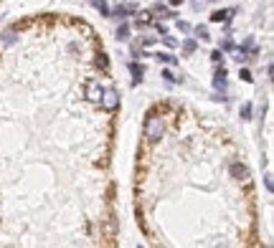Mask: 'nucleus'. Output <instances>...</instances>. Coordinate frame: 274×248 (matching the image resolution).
<instances>
[{"mask_svg": "<svg viewBox=\"0 0 274 248\" xmlns=\"http://www.w3.org/2000/svg\"><path fill=\"white\" fill-rule=\"evenodd\" d=\"M163 132H165L163 117H158V114L147 117V122H145V137H147V142H158L163 137Z\"/></svg>", "mask_w": 274, "mask_h": 248, "instance_id": "nucleus-1", "label": "nucleus"}, {"mask_svg": "<svg viewBox=\"0 0 274 248\" xmlns=\"http://www.w3.org/2000/svg\"><path fill=\"white\" fill-rule=\"evenodd\" d=\"M107 111H114L119 106V92H114V89H104V94H102V101H99Z\"/></svg>", "mask_w": 274, "mask_h": 248, "instance_id": "nucleus-2", "label": "nucleus"}, {"mask_svg": "<svg viewBox=\"0 0 274 248\" xmlns=\"http://www.w3.org/2000/svg\"><path fill=\"white\" fill-rule=\"evenodd\" d=\"M102 94H104V86H102L99 81H89V84H87V99H89L92 104H99V101H102Z\"/></svg>", "mask_w": 274, "mask_h": 248, "instance_id": "nucleus-3", "label": "nucleus"}, {"mask_svg": "<svg viewBox=\"0 0 274 248\" xmlns=\"http://www.w3.org/2000/svg\"><path fill=\"white\" fill-rule=\"evenodd\" d=\"M132 13H137V8H135L132 3H124V5H117L114 10H110V18L124 20V18H127V15H132Z\"/></svg>", "mask_w": 274, "mask_h": 248, "instance_id": "nucleus-4", "label": "nucleus"}, {"mask_svg": "<svg viewBox=\"0 0 274 248\" xmlns=\"http://www.w3.org/2000/svg\"><path fill=\"white\" fill-rule=\"evenodd\" d=\"M15 41H18V31H15V28H8V31H3V36H0V46L10 49Z\"/></svg>", "mask_w": 274, "mask_h": 248, "instance_id": "nucleus-5", "label": "nucleus"}, {"mask_svg": "<svg viewBox=\"0 0 274 248\" xmlns=\"http://www.w3.org/2000/svg\"><path fill=\"white\" fill-rule=\"evenodd\" d=\"M231 15H236V8H231V10H214V13H211V23H223V20H228Z\"/></svg>", "mask_w": 274, "mask_h": 248, "instance_id": "nucleus-6", "label": "nucleus"}, {"mask_svg": "<svg viewBox=\"0 0 274 248\" xmlns=\"http://www.w3.org/2000/svg\"><path fill=\"white\" fill-rule=\"evenodd\" d=\"M231 175H234L236 180H241V183H246V180H249V167L234 162V165H231Z\"/></svg>", "mask_w": 274, "mask_h": 248, "instance_id": "nucleus-7", "label": "nucleus"}, {"mask_svg": "<svg viewBox=\"0 0 274 248\" xmlns=\"http://www.w3.org/2000/svg\"><path fill=\"white\" fill-rule=\"evenodd\" d=\"M214 86L219 89V92H223V89H226V69H223V66H221V69L216 71V76H214Z\"/></svg>", "mask_w": 274, "mask_h": 248, "instance_id": "nucleus-8", "label": "nucleus"}, {"mask_svg": "<svg viewBox=\"0 0 274 248\" xmlns=\"http://www.w3.org/2000/svg\"><path fill=\"white\" fill-rule=\"evenodd\" d=\"M127 69H130V74H132V84H140V81H142V74H145V69H142V66H137L135 61L127 66Z\"/></svg>", "mask_w": 274, "mask_h": 248, "instance_id": "nucleus-9", "label": "nucleus"}, {"mask_svg": "<svg viewBox=\"0 0 274 248\" xmlns=\"http://www.w3.org/2000/svg\"><path fill=\"white\" fill-rule=\"evenodd\" d=\"M155 58H158V61H163V63H170V66H175V63H178V58H175L173 53H155Z\"/></svg>", "mask_w": 274, "mask_h": 248, "instance_id": "nucleus-10", "label": "nucleus"}, {"mask_svg": "<svg viewBox=\"0 0 274 248\" xmlns=\"http://www.w3.org/2000/svg\"><path fill=\"white\" fill-rule=\"evenodd\" d=\"M127 38H130V26L122 23V26L117 28V41H127Z\"/></svg>", "mask_w": 274, "mask_h": 248, "instance_id": "nucleus-11", "label": "nucleus"}, {"mask_svg": "<svg viewBox=\"0 0 274 248\" xmlns=\"http://www.w3.org/2000/svg\"><path fill=\"white\" fill-rule=\"evenodd\" d=\"M92 3H94V8H97L102 15H107V18H110V5L104 3V0H92Z\"/></svg>", "mask_w": 274, "mask_h": 248, "instance_id": "nucleus-12", "label": "nucleus"}, {"mask_svg": "<svg viewBox=\"0 0 274 248\" xmlns=\"http://www.w3.org/2000/svg\"><path fill=\"white\" fill-rule=\"evenodd\" d=\"M196 49H198V43H196L193 38H185V41H183V51H185V53H193Z\"/></svg>", "mask_w": 274, "mask_h": 248, "instance_id": "nucleus-13", "label": "nucleus"}, {"mask_svg": "<svg viewBox=\"0 0 274 248\" xmlns=\"http://www.w3.org/2000/svg\"><path fill=\"white\" fill-rule=\"evenodd\" d=\"M160 76H163V79H165L167 84H175V81H183V79H180V76H175V74H173L170 69H165V71H163Z\"/></svg>", "mask_w": 274, "mask_h": 248, "instance_id": "nucleus-14", "label": "nucleus"}, {"mask_svg": "<svg viewBox=\"0 0 274 248\" xmlns=\"http://www.w3.org/2000/svg\"><path fill=\"white\" fill-rule=\"evenodd\" d=\"M153 13H158L160 18H173V13H167L163 3H155V8H153Z\"/></svg>", "mask_w": 274, "mask_h": 248, "instance_id": "nucleus-15", "label": "nucleus"}, {"mask_svg": "<svg viewBox=\"0 0 274 248\" xmlns=\"http://www.w3.org/2000/svg\"><path fill=\"white\" fill-rule=\"evenodd\" d=\"M163 43H165L167 49H175V46H178V41H175L173 36H167V33H163Z\"/></svg>", "mask_w": 274, "mask_h": 248, "instance_id": "nucleus-16", "label": "nucleus"}, {"mask_svg": "<svg viewBox=\"0 0 274 248\" xmlns=\"http://www.w3.org/2000/svg\"><path fill=\"white\" fill-rule=\"evenodd\" d=\"M236 46H234V41H231V38H223L221 41V51H234Z\"/></svg>", "mask_w": 274, "mask_h": 248, "instance_id": "nucleus-17", "label": "nucleus"}, {"mask_svg": "<svg viewBox=\"0 0 274 248\" xmlns=\"http://www.w3.org/2000/svg\"><path fill=\"white\" fill-rule=\"evenodd\" d=\"M241 119H251V104H241Z\"/></svg>", "mask_w": 274, "mask_h": 248, "instance_id": "nucleus-18", "label": "nucleus"}, {"mask_svg": "<svg viewBox=\"0 0 274 248\" xmlns=\"http://www.w3.org/2000/svg\"><path fill=\"white\" fill-rule=\"evenodd\" d=\"M178 31L180 33H191L193 28H191V23H185V20H178Z\"/></svg>", "mask_w": 274, "mask_h": 248, "instance_id": "nucleus-19", "label": "nucleus"}, {"mask_svg": "<svg viewBox=\"0 0 274 248\" xmlns=\"http://www.w3.org/2000/svg\"><path fill=\"white\" fill-rule=\"evenodd\" d=\"M241 51H254V38H246L244 46H241Z\"/></svg>", "mask_w": 274, "mask_h": 248, "instance_id": "nucleus-20", "label": "nucleus"}, {"mask_svg": "<svg viewBox=\"0 0 274 248\" xmlns=\"http://www.w3.org/2000/svg\"><path fill=\"white\" fill-rule=\"evenodd\" d=\"M196 36H198L201 41H208V31H206V28H201V26L196 28Z\"/></svg>", "mask_w": 274, "mask_h": 248, "instance_id": "nucleus-21", "label": "nucleus"}, {"mask_svg": "<svg viewBox=\"0 0 274 248\" xmlns=\"http://www.w3.org/2000/svg\"><path fill=\"white\" fill-rule=\"evenodd\" d=\"M99 66H102V69H104V71H107V69H110V58H107V56H104V53L99 56Z\"/></svg>", "mask_w": 274, "mask_h": 248, "instance_id": "nucleus-22", "label": "nucleus"}, {"mask_svg": "<svg viewBox=\"0 0 274 248\" xmlns=\"http://www.w3.org/2000/svg\"><path fill=\"white\" fill-rule=\"evenodd\" d=\"M153 43H155V36H145L142 38V46H153Z\"/></svg>", "mask_w": 274, "mask_h": 248, "instance_id": "nucleus-23", "label": "nucleus"}, {"mask_svg": "<svg viewBox=\"0 0 274 248\" xmlns=\"http://www.w3.org/2000/svg\"><path fill=\"white\" fill-rule=\"evenodd\" d=\"M241 79H244V81H251L254 76H251V71H249V69H241Z\"/></svg>", "mask_w": 274, "mask_h": 248, "instance_id": "nucleus-24", "label": "nucleus"}, {"mask_svg": "<svg viewBox=\"0 0 274 248\" xmlns=\"http://www.w3.org/2000/svg\"><path fill=\"white\" fill-rule=\"evenodd\" d=\"M211 58H214V61H216V63H219V61H221V58H223V53H221V51H214V53H211Z\"/></svg>", "mask_w": 274, "mask_h": 248, "instance_id": "nucleus-25", "label": "nucleus"}, {"mask_svg": "<svg viewBox=\"0 0 274 248\" xmlns=\"http://www.w3.org/2000/svg\"><path fill=\"white\" fill-rule=\"evenodd\" d=\"M203 5H206V0H193V8H196V10H201Z\"/></svg>", "mask_w": 274, "mask_h": 248, "instance_id": "nucleus-26", "label": "nucleus"}, {"mask_svg": "<svg viewBox=\"0 0 274 248\" xmlns=\"http://www.w3.org/2000/svg\"><path fill=\"white\" fill-rule=\"evenodd\" d=\"M264 185H267V190L272 193V175H267V177H264Z\"/></svg>", "mask_w": 274, "mask_h": 248, "instance_id": "nucleus-27", "label": "nucleus"}, {"mask_svg": "<svg viewBox=\"0 0 274 248\" xmlns=\"http://www.w3.org/2000/svg\"><path fill=\"white\" fill-rule=\"evenodd\" d=\"M170 5H183V0H170Z\"/></svg>", "mask_w": 274, "mask_h": 248, "instance_id": "nucleus-28", "label": "nucleus"}, {"mask_svg": "<svg viewBox=\"0 0 274 248\" xmlns=\"http://www.w3.org/2000/svg\"><path fill=\"white\" fill-rule=\"evenodd\" d=\"M206 3H219V0H206Z\"/></svg>", "mask_w": 274, "mask_h": 248, "instance_id": "nucleus-29", "label": "nucleus"}]
</instances>
